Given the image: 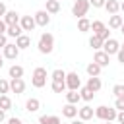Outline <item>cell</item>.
Wrapping results in <instances>:
<instances>
[{"instance_id":"b9f144b4","label":"cell","mask_w":124,"mask_h":124,"mask_svg":"<svg viewBox=\"0 0 124 124\" xmlns=\"http://www.w3.org/2000/svg\"><path fill=\"white\" fill-rule=\"evenodd\" d=\"M6 29H8V25L4 23V19H0V35H4V33H6Z\"/></svg>"},{"instance_id":"c3c4849f","label":"cell","mask_w":124,"mask_h":124,"mask_svg":"<svg viewBox=\"0 0 124 124\" xmlns=\"http://www.w3.org/2000/svg\"><path fill=\"white\" fill-rule=\"evenodd\" d=\"M2 66H4V62H2V60H0V70H2Z\"/></svg>"},{"instance_id":"30bf717a","label":"cell","mask_w":124,"mask_h":124,"mask_svg":"<svg viewBox=\"0 0 124 124\" xmlns=\"http://www.w3.org/2000/svg\"><path fill=\"white\" fill-rule=\"evenodd\" d=\"M19 25H21V29H23V31H33V29L37 27V23H35V17H33V16H21V17H19Z\"/></svg>"},{"instance_id":"5b68a950","label":"cell","mask_w":124,"mask_h":124,"mask_svg":"<svg viewBox=\"0 0 124 124\" xmlns=\"http://www.w3.org/2000/svg\"><path fill=\"white\" fill-rule=\"evenodd\" d=\"M81 87V79H79V76L76 74V72H68L66 74V89H74V91H78Z\"/></svg>"},{"instance_id":"681fc988","label":"cell","mask_w":124,"mask_h":124,"mask_svg":"<svg viewBox=\"0 0 124 124\" xmlns=\"http://www.w3.org/2000/svg\"><path fill=\"white\" fill-rule=\"evenodd\" d=\"M2 58H4V56H2V52H0V60H2Z\"/></svg>"},{"instance_id":"d4e9b609","label":"cell","mask_w":124,"mask_h":124,"mask_svg":"<svg viewBox=\"0 0 124 124\" xmlns=\"http://www.w3.org/2000/svg\"><path fill=\"white\" fill-rule=\"evenodd\" d=\"M89 29H91V21H89L87 17H79V19H78V31L85 33V31H89Z\"/></svg>"},{"instance_id":"74e56055","label":"cell","mask_w":124,"mask_h":124,"mask_svg":"<svg viewBox=\"0 0 124 124\" xmlns=\"http://www.w3.org/2000/svg\"><path fill=\"white\" fill-rule=\"evenodd\" d=\"M116 122L118 124H124V110H118L116 112Z\"/></svg>"},{"instance_id":"9c48e42d","label":"cell","mask_w":124,"mask_h":124,"mask_svg":"<svg viewBox=\"0 0 124 124\" xmlns=\"http://www.w3.org/2000/svg\"><path fill=\"white\" fill-rule=\"evenodd\" d=\"M10 91L16 93V95H21V93L25 91V81H23V78H12V81H10Z\"/></svg>"},{"instance_id":"7c38bea8","label":"cell","mask_w":124,"mask_h":124,"mask_svg":"<svg viewBox=\"0 0 124 124\" xmlns=\"http://www.w3.org/2000/svg\"><path fill=\"white\" fill-rule=\"evenodd\" d=\"M19 17H21V16H19L16 10H8V12L4 14V17H2V19H4V23H6V25H16V23H19Z\"/></svg>"},{"instance_id":"836d02e7","label":"cell","mask_w":124,"mask_h":124,"mask_svg":"<svg viewBox=\"0 0 124 124\" xmlns=\"http://www.w3.org/2000/svg\"><path fill=\"white\" fill-rule=\"evenodd\" d=\"M10 91V81L8 79H0V95H6Z\"/></svg>"},{"instance_id":"f546056e","label":"cell","mask_w":124,"mask_h":124,"mask_svg":"<svg viewBox=\"0 0 124 124\" xmlns=\"http://www.w3.org/2000/svg\"><path fill=\"white\" fill-rule=\"evenodd\" d=\"M0 108L2 110H10L12 108V99L8 95H0Z\"/></svg>"},{"instance_id":"7dc6e473","label":"cell","mask_w":124,"mask_h":124,"mask_svg":"<svg viewBox=\"0 0 124 124\" xmlns=\"http://www.w3.org/2000/svg\"><path fill=\"white\" fill-rule=\"evenodd\" d=\"M120 31H122V35H124V23H122V25H120Z\"/></svg>"},{"instance_id":"277c9868","label":"cell","mask_w":124,"mask_h":124,"mask_svg":"<svg viewBox=\"0 0 124 124\" xmlns=\"http://www.w3.org/2000/svg\"><path fill=\"white\" fill-rule=\"evenodd\" d=\"M87 10H89V0H76L74 6H72V16H76L78 19L79 17H85L87 16Z\"/></svg>"},{"instance_id":"52a82bcc","label":"cell","mask_w":124,"mask_h":124,"mask_svg":"<svg viewBox=\"0 0 124 124\" xmlns=\"http://www.w3.org/2000/svg\"><path fill=\"white\" fill-rule=\"evenodd\" d=\"M2 56L8 60H16L19 56V48L16 46V43H6V46L2 48Z\"/></svg>"},{"instance_id":"83f0119b","label":"cell","mask_w":124,"mask_h":124,"mask_svg":"<svg viewBox=\"0 0 124 124\" xmlns=\"http://www.w3.org/2000/svg\"><path fill=\"white\" fill-rule=\"evenodd\" d=\"M85 70H87V74H89V76H99V74H101V70H103V68H101V66H99V64H97V62H89V64H87V68H85Z\"/></svg>"},{"instance_id":"7a4b0ae2","label":"cell","mask_w":124,"mask_h":124,"mask_svg":"<svg viewBox=\"0 0 124 124\" xmlns=\"http://www.w3.org/2000/svg\"><path fill=\"white\" fill-rule=\"evenodd\" d=\"M31 83H33V87H37V89L45 87V85H46V68H43V66L35 68V70H33V76H31Z\"/></svg>"},{"instance_id":"d590c367","label":"cell","mask_w":124,"mask_h":124,"mask_svg":"<svg viewBox=\"0 0 124 124\" xmlns=\"http://www.w3.org/2000/svg\"><path fill=\"white\" fill-rule=\"evenodd\" d=\"M114 108H116V110H124V97H116Z\"/></svg>"},{"instance_id":"1f68e13d","label":"cell","mask_w":124,"mask_h":124,"mask_svg":"<svg viewBox=\"0 0 124 124\" xmlns=\"http://www.w3.org/2000/svg\"><path fill=\"white\" fill-rule=\"evenodd\" d=\"M52 91L54 93H64L66 91V81H52Z\"/></svg>"},{"instance_id":"bcb514c9","label":"cell","mask_w":124,"mask_h":124,"mask_svg":"<svg viewBox=\"0 0 124 124\" xmlns=\"http://www.w3.org/2000/svg\"><path fill=\"white\" fill-rule=\"evenodd\" d=\"M120 12H124V2H120Z\"/></svg>"},{"instance_id":"db71d44e","label":"cell","mask_w":124,"mask_h":124,"mask_svg":"<svg viewBox=\"0 0 124 124\" xmlns=\"http://www.w3.org/2000/svg\"><path fill=\"white\" fill-rule=\"evenodd\" d=\"M58 2H60V0H58Z\"/></svg>"},{"instance_id":"4fadbf2b","label":"cell","mask_w":124,"mask_h":124,"mask_svg":"<svg viewBox=\"0 0 124 124\" xmlns=\"http://www.w3.org/2000/svg\"><path fill=\"white\" fill-rule=\"evenodd\" d=\"M85 87H87V89H91L93 93H97V91L103 87V83H101V78H99V76H89V79H87Z\"/></svg>"},{"instance_id":"e0dca14e","label":"cell","mask_w":124,"mask_h":124,"mask_svg":"<svg viewBox=\"0 0 124 124\" xmlns=\"http://www.w3.org/2000/svg\"><path fill=\"white\" fill-rule=\"evenodd\" d=\"M103 8H105L108 14H118V12H120V2H118V0H107Z\"/></svg>"},{"instance_id":"3957f363","label":"cell","mask_w":124,"mask_h":124,"mask_svg":"<svg viewBox=\"0 0 124 124\" xmlns=\"http://www.w3.org/2000/svg\"><path fill=\"white\" fill-rule=\"evenodd\" d=\"M116 112H118L116 108H110V107H105V105H101V107L95 108V116L101 118V120H107V122L116 120Z\"/></svg>"},{"instance_id":"f35d334b","label":"cell","mask_w":124,"mask_h":124,"mask_svg":"<svg viewBox=\"0 0 124 124\" xmlns=\"http://www.w3.org/2000/svg\"><path fill=\"white\" fill-rule=\"evenodd\" d=\"M6 43H8V37H6V33H4V35H0V50L6 46Z\"/></svg>"},{"instance_id":"4316f807","label":"cell","mask_w":124,"mask_h":124,"mask_svg":"<svg viewBox=\"0 0 124 124\" xmlns=\"http://www.w3.org/2000/svg\"><path fill=\"white\" fill-rule=\"evenodd\" d=\"M103 43H105V41H103V39H99L97 35H93V37L89 39V46H91L93 50H101V48H103Z\"/></svg>"},{"instance_id":"d6986e66","label":"cell","mask_w":124,"mask_h":124,"mask_svg":"<svg viewBox=\"0 0 124 124\" xmlns=\"http://www.w3.org/2000/svg\"><path fill=\"white\" fill-rule=\"evenodd\" d=\"M21 33H23V29H21L19 23H16V25H8V29H6V37H14V39H17Z\"/></svg>"},{"instance_id":"cb8c5ba5","label":"cell","mask_w":124,"mask_h":124,"mask_svg":"<svg viewBox=\"0 0 124 124\" xmlns=\"http://www.w3.org/2000/svg\"><path fill=\"white\" fill-rule=\"evenodd\" d=\"M8 74H10V78H23V68L19 64H12Z\"/></svg>"},{"instance_id":"60d3db41","label":"cell","mask_w":124,"mask_h":124,"mask_svg":"<svg viewBox=\"0 0 124 124\" xmlns=\"http://www.w3.org/2000/svg\"><path fill=\"white\" fill-rule=\"evenodd\" d=\"M116 56H118V62H120V64H124V50H122V48L116 52Z\"/></svg>"},{"instance_id":"ac0fdd59","label":"cell","mask_w":124,"mask_h":124,"mask_svg":"<svg viewBox=\"0 0 124 124\" xmlns=\"http://www.w3.org/2000/svg\"><path fill=\"white\" fill-rule=\"evenodd\" d=\"M122 23H124L122 16H118V14H110V17H108V27H110V29H120Z\"/></svg>"},{"instance_id":"4dcf8cb0","label":"cell","mask_w":124,"mask_h":124,"mask_svg":"<svg viewBox=\"0 0 124 124\" xmlns=\"http://www.w3.org/2000/svg\"><path fill=\"white\" fill-rule=\"evenodd\" d=\"M105 29V23L103 21H99V19H95V21H91V31H93V35H97V33H101Z\"/></svg>"},{"instance_id":"8fae6325","label":"cell","mask_w":124,"mask_h":124,"mask_svg":"<svg viewBox=\"0 0 124 124\" xmlns=\"http://www.w3.org/2000/svg\"><path fill=\"white\" fill-rule=\"evenodd\" d=\"M93 62H97L101 68H105V66H108V62H110V56L105 52V50H95V56H93Z\"/></svg>"},{"instance_id":"484cf974","label":"cell","mask_w":124,"mask_h":124,"mask_svg":"<svg viewBox=\"0 0 124 124\" xmlns=\"http://www.w3.org/2000/svg\"><path fill=\"white\" fill-rule=\"evenodd\" d=\"M78 91H79V97H81V101H87V103H89V101L95 97V93H93L91 89H87V87H79Z\"/></svg>"},{"instance_id":"9a60e30c","label":"cell","mask_w":124,"mask_h":124,"mask_svg":"<svg viewBox=\"0 0 124 124\" xmlns=\"http://www.w3.org/2000/svg\"><path fill=\"white\" fill-rule=\"evenodd\" d=\"M62 114H64L66 118H76V116H78V107L72 105V103H66V105L62 107Z\"/></svg>"},{"instance_id":"6da1fadb","label":"cell","mask_w":124,"mask_h":124,"mask_svg":"<svg viewBox=\"0 0 124 124\" xmlns=\"http://www.w3.org/2000/svg\"><path fill=\"white\" fill-rule=\"evenodd\" d=\"M37 48L41 54H50L54 50V37L50 33H43L39 37V43H37Z\"/></svg>"},{"instance_id":"44dd1931","label":"cell","mask_w":124,"mask_h":124,"mask_svg":"<svg viewBox=\"0 0 124 124\" xmlns=\"http://www.w3.org/2000/svg\"><path fill=\"white\" fill-rule=\"evenodd\" d=\"M39 124H60V118L56 114H43L39 116Z\"/></svg>"},{"instance_id":"8992f818","label":"cell","mask_w":124,"mask_h":124,"mask_svg":"<svg viewBox=\"0 0 124 124\" xmlns=\"http://www.w3.org/2000/svg\"><path fill=\"white\" fill-rule=\"evenodd\" d=\"M101 50H105L108 56H112V54H116V52L120 50V43L110 37V39H107V41L103 43V48H101Z\"/></svg>"},{"instance_id":"8d00e7d4","label":"cell","mask_w":124,"mask_h":124,"mask_svg":"<svg viewBox=\"0 0 124 124\" xmlns=\"http://www.w3.org/2000/svg\"><path fill=\"white\" fill-rule=\"evenodd\" d=\"M105 2H107V0H89V6H93V8H103Z\"/></svg>"},{"instance_id":"7bdbcfd3","label":"cell","mask_w":124,"mask_h":124,"mask_svg":"<svg viewBox=\"0 0 124 124\" xmlns=\"http://www.w3.org/2000/svg\"><path fill=\"white\" fill-rule=\"evenodd\" d=\"M8 124H23V122H21L19 118H16V116H14V118H10V120H8Z\"/></svg>"},{"instance_id":"d6a6232c","label":"cell","mask_w":124,"mask_h":124,"mask_svg":"<svg viewBox=\"0 0 124 124\" xmlns=\"http://www.w3.org/2000/svg\"><path fill=\"white\" fill-rule=\"evenodd\" d=\"M112 95L114 97H124V83H116L112 87Z\"/></svg>"},{"instance_id":"2e32d148","label":"cell","mask_w":124,"mask_h":124,"mask_svg":"<svg viewBox=\"0 0 124 124\" xmlns=\"http://www.w3.org/2000/svg\"><path fill=\"white\" fill-rule=\"evenodd\" d=\"M16 46H17L19 50H25V48H29V46H31V39H29L27 35H23V33H21V35L16 39Z\"/></svg>"},{"instance_id":"ba28073f","label":"cell","mask_w":124,"mask_h":124,"mask_svg":"<svg viewBox=\"0 0 124 124\" xmlns=\"http://www.w3.org/2000/svg\"><path fill=\"white\" fill-rule=\"evenodd\" d=\"M33 17H35V23H37L39 27H46V25L50 23V14H48L46 10H39V12H35Z\"/></svg>"},{"instance_id":"f5cc1de1","label":"cell","mask_w":124,"mask_h":124,"mask_svg":"<svg viewBox=\"0 0 124 124\" xmlns=\"http://www.w3.org/2000/svg\"><path fill=\"white\" fill-rule=\"evenodd\" d=\"M60 124H62V122H60Z\"/></svg>"},{"instance_id":"f6af8a7d","label":"cell","mask_w":124,"mask_h":124,"mask_svg":"<svg viewBox=\"0 0 124 124\" xmlns=\"http://www.w3.org/2000/svg\"><path fill=\"white\" fill-rule=\"evenodd\" d=\"M70 124H85V122H83V120H81V118H78V120H72V122H70Z\"/></svg>"},{"instance_id":"7402d4cb","label":"cell","mask_w":124,"mask_h":124,"mask_svg":"<svg viewBox=\"0 0 124 124\" xmlns=\"http://www.w3.org/2000/svg\"><path fill=\"white\" fill-rule=\"evenodd\" d=\"M45 10H46L48 14H58V12H60V2H58V0H46Z\"/></svg>"},{"instance_id":"5bb4252c","label":"cell","mask_w":124,"mask_h":124,"mask_svg":"<svg viewBox=\"0 0 124 124\" xmlns=\"http://www.w3.org/2000/svg\"><path fill=\"white\" fill-rule=\"evenodd\" d=\"M78 116L83 120V122H87V120H91L93 116H95V110L89 107V105H85V107H81V108H78Z\"/></svg>"},{"instance_id":"603a6c76","label":"cell","mask_w":124,"mask_h":124,"mask_svg":"<svg viewBox=\"0 0 124 124\" xmlns=\"http://www.w3.org/2000/svg\"><path fill=\"white\" fill-rule=\"evenodd\" d=\"M66 101H68V103H72V105H78V103L81 101V97H79V91L68 89V93H66Z\"/></svg>"},{"instance_id":"e575fe53","label":"cell","mask_w":124,"mask_h":124,"mask_svg":"<svg viewBox=\"0 0 124 124\" xmlns=\"http://www.w3.org/2000/svg\"><path fill=\"white\" fill-rule=\"evenodd\" d=\"M97 37H99V39H103V41H107V39H110V31H108V29L105 27V29H103L101 33H97Z\"/></svg>"},{"instance_id":"f1b7e54d","label":"cell","mask_w":124,"mask_h":124,"mask_svg":"<svg viewBox=\"0 0 124 124\" xmlns=\"http://www.w3.org/2000/svg\"><path fill=\"white\" fill-rule=\"evenodd\" d=\"M50 78H52V81H66V72L60 70V68H56V70L50 74Z\"/></svg>"},{"instance_id":"f907efd6","label":"cell","mask_w":124,"mask_h":124,"mask_svg":"<svg viewBox=\"0 0 124 124\" xmlns=\"http://www.w3.org/2000/svg\"><path fill=\"white\" fill-rule=\"evenodd\" d=\"M120 48H122V50H124V45H122V46H120Z\"/></svg>"},{"instance_id":"ab89813d","label":"cell","mask_w":124,"mask_h":124,"mask_svg":"<svg viewBox=\"0 0 124 124\" xmlns=\"http://www.w3.org/2000/svg\"><path fill=\"white\" fill-rule=\"evenodd\" d=\"M6 12H8V8H6V4H4V2H0V19L4 17V14H6Z\"/></svg>"},{"instance_id":"816d5d0a","label":"cell","mask_w":124,"mask_h":124,"mask_svg":"<svg viewBox=\"0 0 124 124\" xmlns=\"http://www.w3.org/2000/svg\"><path fill=\"white\" fill-rule=\"evenodd\" d=\"M107 124H112V122H107Z\"/></svg>"},{"instance_id":"ee69618b","label":"cell","mask_w":124,"mask_h":124,"mask_svg":"<svg viewBox=\"0 0 124 124\" xmlns=\"http://www.w3.org/2000/svg\"><path fill=\"white\" fill-rule=\"evenodd\" d=\"M4 118H6V110L0 108V122H4Z\"/></svg>"},{"instance_id":"ffe728a7","label":"cell","mask_w":124,"mask_h":124,"mask_svg":"<svg viewBox=\"0 0 124 124\" xmlns=\"http://www.w3.org/2000/svg\"><path fill=\"white\" fill-rule=\"evenodd\" d=\"M39 108H41V101L39 99H35V97L27 99V103H25V110L27 112H37Z\"/></svg>"}]
</instances>
